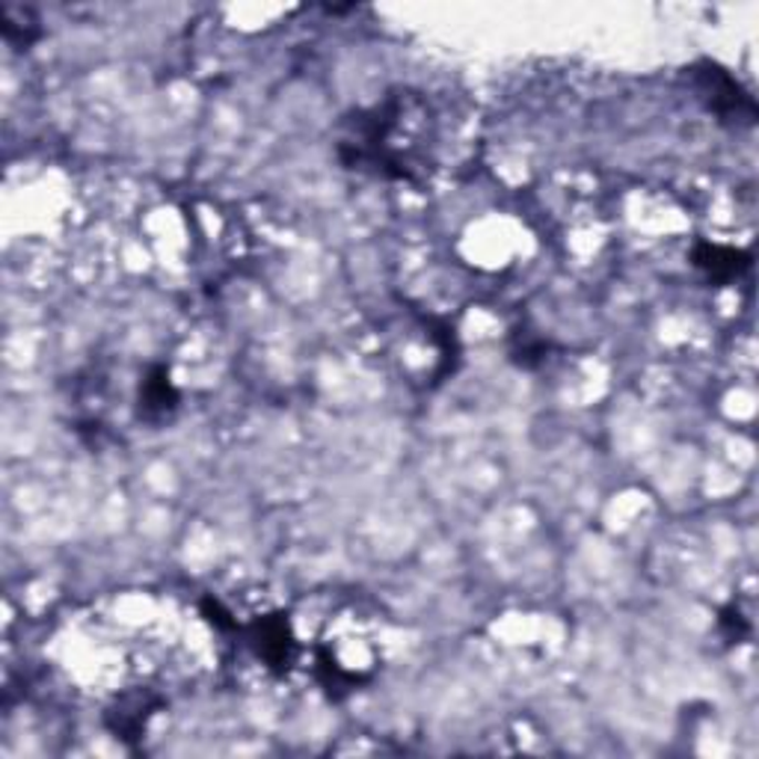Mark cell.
<instances>
[{
	"instance_id": "cell-5",
	"label": "cell",
	"mask_w": 759,
	"mask_h": 759,
	"mask_svg": "<svg viewBox=\"0 0 759 759\" xmlns=\"http://www.w3.org/2000/svg\"><path fill=\"white\" fill-rule=\"evenodd\" d=\"M704 93H709V104L718 113H736L739 116L741 111H748V116H753V102L741 93V86L721 69L704 72Z\"/></svg>"
},
{
	"instance_id": "cell-2",
	"label": "cell",
	"mask_w": 759,
	"mask_h": 759,
	"mask_svg": "<svg viewBox=\"0 0 759 759\" xmlns=\"http://www.w3.org/2000/svg\"><path fill=\"white\" fill-rule=\"evenodd\" d=\"M158 706V697H152L148 692H143V695H131L125 697V700H119L116 709L107 713V724H111V730L116 732L119 739H137V736H143L148 718L155 715Z\"/></svg>"
},
{
	"instance_id": "cell-3",
	"label": "cell",
	"mask_w": 759,
	"mask_h": 759,
	"mask_svg": "<svg viewBox=\"0 0 759 759\" xmlns=\"http://www.w3.org/2000/svg\"><path fill=\"white\" fill-rule=\"evenodd\" d=\"M178 407V392L164 368H152L139 383V416L167 418Z\"/></svg>"
},
{
	"instance_id": "cell-6",
	"label": "cell",
	"mask_w": 759,
	"mask_h": 759,
	"mask_svg": "<svg viewBox=\"0 0 759 759\" xmlns=\"http://www.w3.org/2000/svg\"><path fill=\"white\" fill-rule=\"evenodd\" d=\"M3 33H7L10 42L30 45V42L39 37V21L37 15H33V10L7 3V7H3Z\"/></svg>"
},
{
	"instance_id": "cell-4",
	"label": "cell",
	"mask_w": 759,
	"mask_h": 759,
	"mask_svg": "<svg viewBox=\"0 0 759 759\" xmlns=\"http://www.w3.org/2000/svg\"><path fill=\"white\" fill-rule=\"evenodd\" d=\"M695 264L715 282H727V279L739 277L741 270H748L750 261L745 252L721 247V243H700L695 250Z\"/></svg>"
},
{
	"instance_id": "cell-1",
	"label": "cell",
	"mask_w": 759,
	"mask_h": 759,
	"mask_svg": "<svg viewBox=\"0 0 759 759\" xmlns=\"http://www.w3.org/2000/svg\"><path fill=\"white\" fill-rule=\"evenodd\" d=\"M238 635L247 638L252 656L259 658L261 665L273 670V674H285L288 665H294L297 656V638L291 632L285 614H264L256 617L250 626H238Z\"/></svg>"
}]
</instances>
